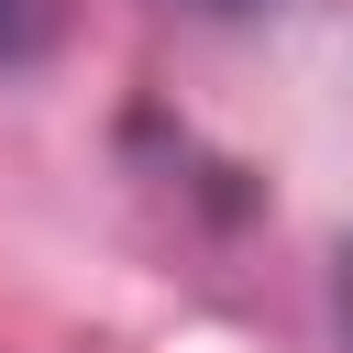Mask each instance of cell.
<instances>
[{
  "mask_svg": "<svg viewBox=\"0 0 353 353\" xmlns=\"http://www.w3.org/2000/svg\"><path fill=\"white\" fill-rule=\"evenodd\" d=\"M221 11H265V0H221Z\"/></svg>",
  "mask_w": 353,
  "mask_h": 353,
  "instance_id": "3",
  "label": "cell"
},
{
  "mask_svg": "<svg viewBox=\"0 0 353 353\" xmlns=\"http://www.w3.org/2000/svg\"><path fill=\"white\" fill-rule=\"evenodd\" d=\"M331 309H342V342H353V232H342V254H331Z\"/></svg>",
  "mask_w": 353,
  "mask_h": 353,
  "instance_id": "2",
  "label": "cell"
},
{
  "mask_svg": "<svg viewBox=\"0 0 353 353\" xmlns=\"http://www.w3.org/2000/svg\"><path fill=\"white\" fill-rule=\"evenodd\" d=\"M44 44V0H0V66Z\"/></svg>",
  "mask_w": 353,
  "mask_h": 353,
  "instance_id": "1",
  "label": "cell"
}]
</instances>
